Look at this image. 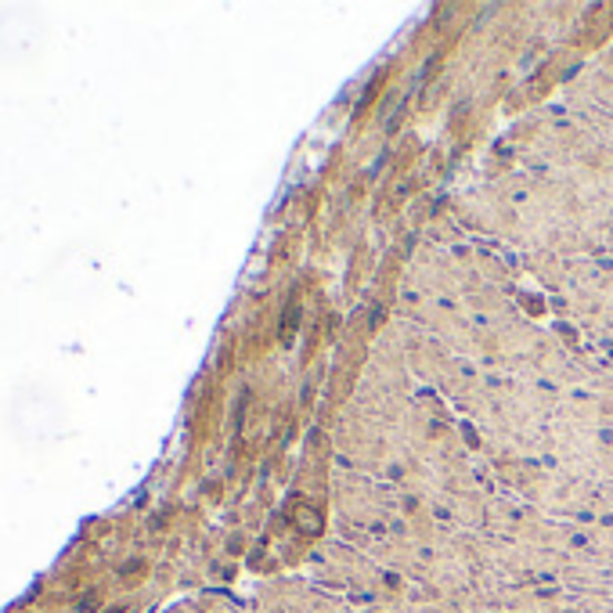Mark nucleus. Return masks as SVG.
Here are the masks:
<instances>
[{"instance_id":"obj_1","label":"nucleus","mask_w":613,"mask_h":613,"mask_svg":"<svg viewBox=\"0 0 613 613\" xmlns=\"http://www.w3.org/2000/svg\"><path fill=\"white\" fill-rule=\"evenodd\" d=\"M541 459L595 494L613 480V440L595 394L588 389L555 394Z\"/></svg>"},{"instance_id":"obj_2","label":"nucleus","mask_w":613,"mask_h":613,"mask_svg":"<svg viewBox=\"0 0 613 613\" xmlns=\"http://www.w3.org/2000/svg\"><path fill=\"white\" fill-rule=\"evenodd\" d=\"M332 505H336V538L350 541L354 548H365L408 520L412 498L382 476L336 466V473H332Z\"/></svg>"},{"instance_id":"obj_3","label":"nucleus","mask_w":613,"mask_h":613,"mask_svg":"<svg viewBox=\"0 0 613 613\" xmlns=\"http://www.w3.org/2000/svg\"><path fill=\"white\" fill-rule=\"evenodd\" d=\"M588 394H595V401H599V408H602V419H606V429H609V440H613V368H606V372L592 382Z\"/></svg>"}]
</instances>
